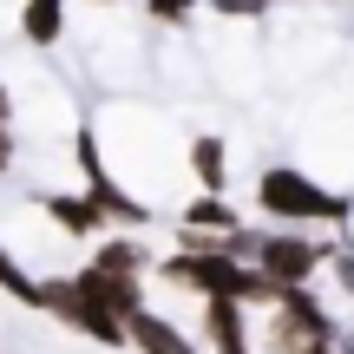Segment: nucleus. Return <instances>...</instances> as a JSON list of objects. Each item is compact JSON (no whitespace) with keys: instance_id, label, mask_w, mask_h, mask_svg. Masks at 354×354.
<instances>
[{"instance_id":"obj_3","label":"nucleus","mask_w":354,"mask_h":354,"mask_svg":"<svg viewBox=\"0 0 354 354\" xmlns=\"http://www.w3.org/2000/svg\"><path fill=\"white\" fill-rule=\"evenodd\" d=\"M138 335L151 342V354H190V348L177 342V335H171V328H158V322H138Z\"/></svg>"},{"instance_id":"obj_2","label":"nucleus","mask_w":354,"mask_h":354,"mask_svg":"<svg viewBox=\"0 0 354 354\" xmlns=\"http://www.w3.org/2000/svg\"><path fill=\"white\" fill-rule=\"evenodd\" d=\"M308 263H315V256H308L302 243H276V250H269V269H282V276H302Z\"/></svg>"},{"instance_id":"obj_1","label":"nucleus","mask_w":354,"mask_h":354,"mask_svg":"<svg viewBox=\"0 0 354 354\" xmlns=\"http://www.w3.org/2000/svg\"><path fill=\"white\" fill-rule=\"evenodd\" d=\"M263 190H269V210H295V216H335V210H342V203L315 197L302 177H269Z\"/></svg>"}]
</instances>
